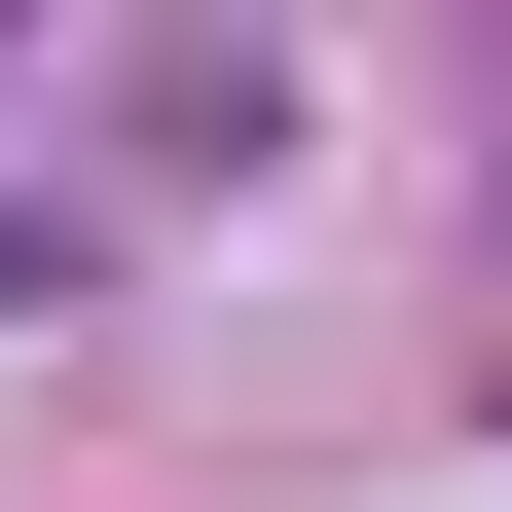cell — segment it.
Segmentation results:
<instances>
[{
  "mask_svg": "<svg viewBox=\"0 0 512 512\" xmlns=\"http://www.w3.org/2000/svg\"><path fill=\"white\" fill-rule=\"evenodd\" d=\"M37 256H74V220H37V183H0V293H37Z\"/></svg>",
  "mask_w": 512,
  "mask_h": 512,
  "instance_id": "1",
  "label": "cell"
}]
</instances>
